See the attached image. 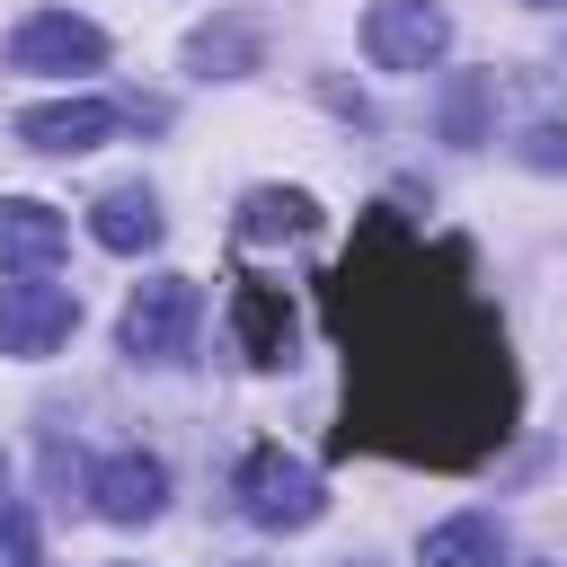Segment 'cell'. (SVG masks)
I'll return each instance as SVG.
<instances>
[{
  "mask_svg": "<svg viewBox=\"0 0 567 567\" xmlns=\"http://www.w3.org/2000/svg\"><path fill=\"white\" fill-rule=\"evenodd\" d=\"M186 328H195V275H151V284H133V301H124V319H115V337H124L133 363H168V354L186 346Z\"/></svg>",
  "mask_w": 567,
  "mask_h": 567,
  "instance_id": "obj_3",
  "label": "cell"
},
{
  "mask_svg": "<svg viewBox=\"0 0 567 567\" xmlns=\"http://www.w3.org/2000/svg\"><path fill=\"white\" fill-rule=\"evenodd\" d=\"M0 567H35V514L18 496H0Z\"/></svg>",
  "mask_w": 567,
  "mask_h": 567,
  "instance_id": "obj_16",
  "label": "cell"
},
{
  "mask_svg": "<svg viewBox=\"0 0 567 567\" xmlns=\"http://www.w3.org/2000/svg\"><path fill=\"white\" fill-rule=\"evenodd\" d=\"M328 328L346 346L337 452H399L425 470H470L514 425L505 328L470 284V248L416 239L399 213H363L354 248L319 275Z\"/></svg>",
  "mask_w": 567,
  "mask_h": 567,
  "instance_id": "obj_1",
  "label": "cell"
},
{
  "mask_svg": "<svg viewBox=\"0 0 567 567\" xmlns=\"http://www.w3.org/2000/svg\"><path fill=\"white\" fill-rule=\"evenodd\" d=\"M186 53H195V71H248V62H257V27L221 18V27H204Z\"/></svg>",
  "mask_w": 567,
  "mask_h": 567,
  "instance_id": "obj_14",
  "label": "cell"
},
{
  "mask_svg": "<svg viewBox=\"0 0 567 567\" xmlns=\"http://www.w3.org/2000/svg\"><path fill=\"white\" fill-rule=\"evenodd\" d=\"M310 230H319V204L292 186H257L239 204V239H310Z\"/></svg>",
  "mask_w": 567,
  "mask_h": 567,
  "instance_id": "obj_13",
  "label": "cell"
},
{
  "mask_svg": "<svg viewBox=\"0 0 567 567\" xmlns=\"http://www.w3.org/2000/svg\"><path fill=\"white\" fill-rule=\"evenodd\" d=\"M496 558H505L496 514H452V523L425 532V567H496Z\"/></svg>",
  "mask_w": 567,
  "mask_h": 567,
  "instance_id": "obj_12",
  "label": "cell"
},
{
  "mask_svg": "<svg viewBox=\"0 0 567 567\" xmlns=\"http://www.w3.org/2000/svg\"><path fill=\"white\" fill-rule=\"evenodd\" d=\"M0 470H9V452H0Z\"/></svg>",
  "mask_w": 567,
  "mask_h": 567,
  "instance_id": "obj_20",
  "label": "cell"
},
{
  "mask_svg": "<svg viewBox=\"0 0 567 567\" xmlns=\"http://www.w3.org/2000/svg\"><path fill=\"white\" fill-rule=\"evenodd\" d=\"M89 505H97L106 523H151V514L168 505V461H159V452H106V461L89 470Z\"/></svg>",
  "mask_w": 567,
  "mask_h": 567,
  "instance_id": "obj_7",
  "label": "cell"
},
{
  "mask_svg": "<svg viewBox=\"0 0 567 567\" xmlns=\"http://www.w3.org/2000/svg\"><path fill=\"white\" fill-rule=\"evenodd\" d=\"M523 159L532 168H567V124H532L523 133Z\"/></svg>",
  "mask_w": 567,
  "mask_h": 567,
  "instance_id": "obj_17",
  "label": "cell"
},
{
  "mask_svg": "<svg viewBox=\"0 0 567 567\" xmlns=\"http://www.w3.org/2000/svg\"><path fill=\"white\" fill-rule=\"evenodd\" d=\"M89 230H97V248H115V257H142V248H159V195L151 186H106L97 204H89Z\"/></svg>",
  "mask_w": 567,
  "mask_h": 567,
  "instance_id": "obj_11",
  "label": "cell"
},
{
  "mask_svg": "<svg viewBox=\"0 0 567 567\" xmlns=\"http://www.w3.org/2000/svg\"><path fill=\"white\" fill-rule=\"evenodd\" d=\"M319 505H328L319 470H310V461H292L284 443H257V452L239 461V514H248L257 532H310V523H319Z\"/></svg>",
  "mask_w": 567,
  "mask_h": 567,
  "instance_id": "obj_2",
  "label": "cell"
},
{
  "mask_svg": "<svg viewBox=\"0 0 567 567\" xmlns=\"http://www.w3.org/2000/svg\"><path fill=\"white\" fill-rule=\"evenodd\" d=\"M532 9H567V0H532Z\"/></svg>",
  "mask_w": 567,
  "mask_h": 567,
  "instance_id": "obj_18",
  "label": "cell"
},
{
  "mask_svg": "<svg viewBox=\"0 0 567 567\" xmlns=\"http://www.w3.org/2000/svg\"><path fill=\"white\" fill-rule=\"evenodd\" d=\"M443 44H452L443 0H372V18H363V53L381 71H425V62H443Z\"/></svg>",
  "mask_w": 567,
  "mask_h": 567,
  "instance_id": "obj_4",
  "label": "cell"
},
{
  "mask_svg": "<svg viewBox=\"0 0 567 567\" xmlns=\"http://www.w3.org/2000/svg\"><path fill=\"white\" fill-rule=\"evenodd\" d=\"M487 89H496L487 71H470V80L452 89V106H443V133H452V142H478V115H487Z\"/></svg>",
  "mask_w": 567,
  "mask_h": 567,
  "instance_id": "obj_15",
  "label": "cell"
},
{
  "mask_svg": "<svg viewBox=\"0 0 567 567\" xmlns=\"http://www.w3.org/2000/svg\"><path fill=\"white\" fill-rule=\"evenodd\" d=\"M115 124H124V106H106V97H53V106H27L18 115V142L71 159V151H97Z\"/></svg>",
  "mask_w": 567,
  "mask_h": 567,
  "instance_id": "obj_8",
  "label": "cell"
},
{
  "mask_svg": "<svg viewBox=\"0 0 567 567\" xmlns=\"http://www.w3.org/2000/svg\"><path fill=\"white\" fill-rule=\"evenodd\" d=\"M62 213L53 204H35V195H0V266H18V275H53L62 266Z\"/></svg>",
  "mask_w": 567,
  "mask_h": 567,
  "instance_id": "obj_9",
  "label": "cell"
},
{
  "mask_svg": "<svg viewBox=\"0 0 567 567\" xmlns=\"http://www.w3.org/2000/svg\"><path fill=\"white\" fill-rule=\"evenodd\" d=\"M97 62H106V35L71 9H35L9 35V71H97Z\"/></svg>",
  "mask_w": 567,
  "mask_h": 567,
  "instance_id": "obj_6",
  "label": "cell"
},
{
  "mask_svg": "<svg viewBox=\"0 0 567 567\" xmlns=\"http://www.w3.org/2000/svg\"><path fill=\"white\" fill-rule=\"evenodd\" d=\"M71 328H80V292H62V284H0V354L35 363Z\"/></svg>",
  "mask_w": 567,
  "mask_h": 567,
  "instance_id": "obj_5",
  "label": "cell"
},
{
  "mask_svg": "<svg viewBox=\"0 0 567 567\" xmlns=\"http://www.w3.org/2000/svg\"><path fill=\"white\" fill-rule=\"evenodd\" d=\"M230 328H239V346H248V363L257 372H275V363H292V310H284V292L275 284H239L230 292Z\"/></svg>",
  "mask_w": 567,
  "mask_h": 567,
  "instance_id": "obj_10",
  "label": "cell"
},
{
  "mask_svg": "<svg viewBox=\"0 0 567 567\" xmlns=\"http://www.w3.org/2000/svg\"><path fill=\"white\" fill-rule=\"evenodd\" d=\"M523 567H549V558H523Z\"/></svg>",
  "mask_w": 567,
  "mask_h": 567,
  "instance_id": "obj_19",
  "label": "cell"
}]
</instances>
